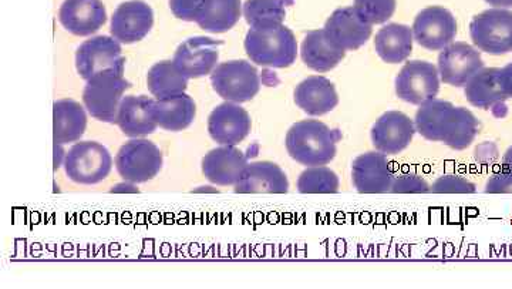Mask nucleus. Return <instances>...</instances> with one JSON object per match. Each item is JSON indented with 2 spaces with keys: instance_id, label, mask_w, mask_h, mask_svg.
Masks as SVG:
<instances>
[{
  "instance_id": "f03ea898",
  "label": "nucleus",
  "mask_w": 512,
  "mask_h": 289,
  "mask_svg": "<svg viewBox=\"0 0 512 289\" xmlns=\"http://www.w3.org/2000/svg\"><path fill=\"white\" fill-rule=\"evenodd\" d=\"M340 131L319 120H302L286 134V150L293 160L306 167L326 166L335 159Z\"/></svg>"
},
{
  "instance_id": "f704fd0d",
  "label": "nucleus",
  "mask_w": 512,
  "mask_h": 289,
  "mask_svg": "<svg viewBox=\"0 0 512 289\" xmlns=\"http://www.w3.org/2000/svg\"><path fill=\"white\" fill-rule=\"evenodd\" d=\"M485 193L512 194V146L505 153L501 170L488 178Z\"/></svg>"
},
{
  "instance_id": "7c9ffc66",
  "label": "nucleus",
  "mask_w": 512,
  "mask_h": 289,
  "mask_svg": "<svg viewBox=\"0 0 512 289\" xmlns=\"http://www.w3.org/2000/svg\"><path fill=\"white\" fill-rule=\"evenodd\" d=\"M242 13L251 28H276L286 18L285 0H247Z\"/></svg>"
},
{
  "instance_id": "473e14b6",
  "label": "nucleus",
  "mask_w": 512,
  "mask_h": 289,
  "mask_svg": "<svg viewBox=\"0 0 512 289\" xmlns=\"http://www.w3.org/2000/svg\"><path fill=\"white\" fill-rule=\"evenodd\" d=\"M396 0H355L353 8L370 25H383L396 12Z\"/></svg>"
},
{
  "instance_id": "20e7f679",
  "label": "nucleus",
  "mask_w": 512,
  "mask_h": 289,
  "mask_svg": "<svg viewBox=\"0 0 512 289\" xmlns=\"http://www.w3.org/2000/svg\"><path fill=\"white\" fill-rule=\"evenodd\" d=\"M245 50L255 65L285 69L295 63L298 43L291 29L286 26L248 30Z\"/></svg>"
},
{
  "instance_id": "2f4dec72",
  "label": "nucleus",
  "mask_w": 512,
  "mask_h": 289,
  "mask_svg": "<svg viewBox=\"0 0 512 289\" xmlns=\"http://www.w3.org/2000/svg\"><path fill=\"white\" fill-rule=\"evenodd\" d=\"M339 187V177L325 166L308 167L298 178V191L301 194H338Z\"/></svg>"
},
{
  "instance_id": "6e6552de",
  "label": "nucleus",
  "mask_w": 512,
  "mask_h": 289,
  "mask_svg": "<svg viewBox=\"0 0 512 289\" xmlns=\"http://www.w3.org/2000/svg\"><path fill=\"white\" fill-rule=\"evenodd\" d=\"M470 36L474 46L488 55L512 52V12L490 9L478 13L471 20Z\"/></svg>"
},
{
  "instance_id": "9b49d317",
  "label": "nucleus",
  "mask_w": 512,
  "mask_h": 289,
  "mask_svg": "<svg viewBox=\"0 0 512 289\" xmlns=\"http://www.w3.org/2000/svg\"><path fill=\"white\" fill-rule=\"evenodd\" d=\"M352 180L357 193H390L394 180L392 164L386 154L377 150L360 154L352 164Z\"/></svg>"
},
{
  "instance_id": "58836bf2",
  "label": "nucleus",
  "mask_w": 512,
  "mask_h": 289,
  "mask_svg": "<svg viewBox=\"0 0 512 289\" xmlns=\"http://www.w3.org/2000/svg\"><path fill=\"white\" fill-rule=\"evenodd\" d=\"M485 2L497 9L512 8V0H485Z\"/></svg>"
},
{
  "instance_id": "7ed1b4c3",
  "label": "nucleus",
  "mask_w": 512,
  "mask_h": 289,
  "mask_svg": "<svg viewBox=\"0 0 512 289\" xmlns=\"http://www.w3.org/2000/svg\"><path fill=\"white\" fill-rule=\"evenodd\" d=\"M124 66L126 59L87 80L83 103L87 112L100 122L117 123V113L123 94L130 86L124 77Z\"/></svg>"
},
{
  "instance_id": "5701e85b",
  "label": "nucleus",
  "mask_w": 512,
  "mask_h": 289,
  "mask_svg": "<svg viewBox=\"0 0 512 289\" xmlns=\"http://www.w3.org/2000/svg\"><path fill=\"white\" fill-rule=\"evenodd\" d=\"M154 100L148 96H126L121 100L117 123L120 130L131 139L153 134L157 129L153 116Z\"/></svg>"
},
{
  "instance_id": "393cba45",
  "label": "nucleus",
  "mask_w": 512,
  "mask_h": 289,
  "mask_svg": "<svg viewBox=\"0 0 512 289\" xmlns=\"http://www.w3.org/2000/svg\"><path fill=\"white\" fill-rule=\"evenodd\" d=\"M87 127L83 106L72 99L57 100L53 104V139L55 144L73 143L82 139Z\"/></svg>"
},
{
  "instance_id": "4c0bfd02",
  "label": "nucleus",
  "mask_w": 512,
  "mask_h": 289,
  "mask_svg": "<svg viewBox=\"0 0 512 289\" xmlns=\"http://www.w3.org/2000/svg\"><path fill=\"white\" fill-rule=\"evenodd\" d=\"M500 83L507 99H512V63L500 69Z\"/></svg>"
},
{
  "instance_id": "dca6fc26",
  "label": "nucleus",
  "mask_w": 512,
  "mask_h": 289,
  "mask_svg": "<svg viewBox=\"0 0 512 289\" xmlns=\"http://www.w3.org/2000/svg\"><path fill=\"white\" fill-rule=\"evenodd\" d=\"M416 126L407 114L387 112L377 120L372 129V143L377 151L386 156H396L410 146Z\"/></svg>"
},
{
  "instance_id": "f3484780",
  "label": "nucleus",
  "mask_w": 512,
  "mask_h": 289,
  "mask_svg": "<svg viewBox=\"0 0 512 289\" xmlns=\"http://www.w3.org/2000/svg\"><path fill=\"white\" fill-rule=\"evenodd\" d=\"M154 25L153 9L141 0L121 3L111 19V35L121 43L140 42Z\"/></svg>"
},
{
  "instance_id": "4be33fe9",
  "label": "nucleus",
  "mask_w": 512,
  "mask_h": 289,
  "mask_svg": "<svg viewBox=\"0 0 512 289\" xmlns=\"http://www.w3.org/2000/svg\"><path fill=\"white\" fill-rule=\"evenodd\" d=\"M296 106L308 116H323L339 104L335 84L322 76H311L296 86L293 94Z\"/></svg>"
},
{
  "instance_id": "cd10ccee",
  "label": "nucleus",
  "mask_w": 512,
  "mask_h": 289,
  "mask_svg": "<svg viewBox=\"0 0 512 289\" xmlns=\"http://www.w3.org/2000/svg\"><path fill=\"white\" fill-rule=\"evenodd\" d=\"M466 99L477 109L488 110L507 100L500 83V69L490 67L477 73L466 84Z\"/></svg>"
},
{
  "instance_id": "c85d7f7f",
  "label": "nucleus",
  "mask_w": 512,
  "mask_h": 289,
  "mask_svg": "<svg viewBox=\"0 0 512 289\" xmlns=\"http://www.w3.org/2000/svg\"><path fill=\"white\" fill-rule=\"evenodd\" d=\"M241 15V0H205L195 22L207 32L224 33L237 25Z\"/></svg>"
},
{
  "instance_id": "0eeeda50",
  "label": "nucleus",
  "mask_w": 512,
  "mask_h": 289,
  "mask_svg": "<svg viewBox=\"0 0 512 289\" xmlns=\"http://www.w3.org/2000/svg\"><path fill=\"white\" fill-rule=\"evenodd\" d=\"M116 168L128 183H147L160 174L163 153L153 141L133 139L121 146L116 156Z\"/></svg>"
},
{
  "instance_id": "aec40b11",
  "label": "nucleus",
  "mask_w": 512,
  "mask_h": 289,
  "mask_svg": "<svg viewBox=\"0 0 512 289\" xmlns=\"http://www.w3.org/2000/svg\"><path fill=\"white\" fill-rule=\"evenodd\" d=\"M59 19L73 35L90 36L106 23L107 13L101 0H64Z\"/></svg>"
},
{
  "instance_id": "c9c22d12",
  "label": "nucleus",
  "mask_w": 512,
  "mask_h": 289,
  "mask_svg": "<svg viewBox=\"0 0 512 289\" xmlns=\"http://www.w3.org/2000/svg\"><path fill=\"white\" fill-rule=\"evenodd\" d=\"M390 194H430V186L417 174H402L394 177Z\"/></svg>"
},
{
  "instance_id": "4468645a",
  "label": "nucleus",
  "mask_w": 512,
  "mask_h": 289,
  "mask_svg": "<svg viewBox=\"0 0 512 289\" xmlns=\"http://www.w3.org/2000/svg\"><path fill=\"white\" fill-rule=\"evenodd\" d=\"M220 45L221 42L205 36L185 40L175 52L174 65L187 79L210 75L217 67Z\"/></svg>"
},
{
  "instance_id": "9d476101",
  "label": "nucleus",
  "mask_w": 512,
  "mask_h": 289,
  "mask_svg": "<svg viewBox=\"0 0 512 289\" xmlns=\"http://www.w3.org/2000/svg\"><path fill=\"white\" fill-rule=\"evenodd\" d=\"M457 35V20L441 6L421 10L413 23L414 40L430 52L446 49Z\"/></svg>"
},
{
  "instance_id": "c756f323",
  "label": "nucleus",
  "mask_w": 512,
  "mask_h": 289,
  "mask_svg": "<svg viewBox=\"0 0 512 289\" xmlns=\"http://www.w3.org/2000/svg\"><path fill=\"white\" fill-rule=\"evenodd\" d=\"M147 86L157 100L180 96L187 90L188 79L171 60H163L148 70Z\"/></svg>"
},
{
  "instance_id": "e433bc0d",
  "label": "nucleus",
  "mask_w": 512,
  "mask_h": 289,
  "mask_svg": "<svg viewBox=\"0 0 512 289\" xmlns=\"http://www.w3.org/2000/svg\"><path fill=\"white\" fill-rule=\"evenodd\" d=\"M204 3L205 0H170V8L175 18L195 22Z\"/></svg>"
},
{
  "instance_id": "412c9836",
  "label": "nucleus",
  "mask_w": 512,
  "mask_h": 289,
  "mask_svg": "<svg viewBox=\"0 0 512 289\" xmlns=\"http://www.w3.org/2000/svg\"><path fill=\"white\" fill-rule=\"evenodd\" d=\"M237 194H286L289 180L285 171L271 161L248 164L244 176L234 186Z\"/></svg>"
},
{
  "instance_id": "f257e3e1",
  "label": "nucleus",
  "mask_w": 512,
  "mask_h": 289,
  "mask_svg": "<svg viewBox=\"0 0 512 289\" xmlns=\"http://www.w3.org/2000/svg\"><path fill=\"white\" fill-rule=\"evenodd\" d=\"M414 126L423 139L440 141L456 151L470 147L480 129L477 117L466 107L439 99L421 104Z\"/></svg>"
},
{
  "instance_id": "a878e982",
  "label": "nucleus",
  "mask_w": 512,
  "mask_h": 289,
  "mask_svg": "<svg viewBox=\"0 0 512 289\" xmlns=\"http://www.w3.org/2000/svg\"><path fill=\"white\" fill-rule=\"evenodd\" d=\"M413 29L400 23H390L377 32L376 53L383 62L399 65L413 52Z\"/></svg>"
},
{
  "instance_id": "2eb2a0df",
  "label": "nucleus",
  "mask_w": 512,
  "mask_h": 289,
  "mask_svg": "<svg viewBox=\"0 0 512 289\" xmlns=\"http://www.w3.org/2000/svg\"><path fill=\"white\" fill-rule=\"evenodd\" d=\"M251 116L238 103H222L215 107L208 119L212 140L222 146H237L251 133Z\"/></svg>"
},
{
  "instance_id": "72a5a7b5",
  "label": "nucleus",
  "mask_w": 512,
  "mask_h": 289,
  "mask_svg": "<svg viewBox=\"0 0 512 289\" xmlns=\"http://www.w3.org/2000/svg\"><path fill=\"white\" fill-rule=\"evenodd\" d=\"M476 184L471 183L467 178L446 174L434 181L430 187V194H476Z\"/></svg>"
},
{
  "instance_id": "a211bd4d",
  "label": "nucleus",
  "mask_w": 512,
  "mask_h": 289,
  "mask_svg": "<svg viewBox=\"0 0 512 289\" xmlns=\"http://www.w3.org/2000/svg\"><path fill=\"white\" fill-rule=\"evenodd\" d=\"M123 59L119 40L110 36H94L77 49V73L82 79L90 80L97 73L119 65Z\"/></svg>"
},
{
  "instance_id": "bb28decb",
  "label": "nucleus",
  "mask_w": 512,
  "mask_h": 289,
  "mask_svg": "<svg viewBox=\"0 0 512 289\" xmlns=\"http://www.w3.org/2000/svg\"><path fill=\"white\" fill-rule=\"evenodd\" d=\"M197 106L188 94L154 100L153 116L157 126L168 131H181L190 127L195 119Z\"/></svg>"
},
{
  "instance_id": "6ab92c4d",
  "label": "nucleus",
  "mask_w": 512,
  "mask_h": 289,
  "mask_svg": "<svg viewBox=\"0 0 512 289\" xmlns=\"http://www.w3.org/2000/svg\"><path fill=\"white\" fill-rule=\"evenodd\" d=\"M248 159L235 146H222L211 150L202 160V173L217 186H235L244 176Z\"/></svg>"
},
{
  "instance_id": "ddd939ff",
  "label": "nucleus",
  "mask_w": 512,
  "mask_h": 289,
  "mask_svg": "<svg viewBox=\"0 0 512 289\" xmlns=\"http://www.w3.org/2000/svg\"><path fill=\"white\" fill-rule=\"evenodd\" d=\"M323 30L333 45L346 52L360 49L373 35V25L366 22L353 6L336 9L326 20Z\"/></svg>"
},
{
  "instance_id": "b1692460",
  "label": "nucleus",
  "mask_w": 512,
  "mask_h": 289,
  "mask_svg": "<svg viewBox=\"0 0 512 289\" xmlns=\"http://www.w3.org/2000/svg\"><path fill=\"white\" fill-rule=\"evenodd\" d=\"M303 63L319 73L330 72L345 59L346 50L333 45L325 30H312L303 39L301 47Z\"/></svg>"
},
{
  "instance_id": "39448f33",
  "label": "nucleus",
  "mask_w": 512,
  "mask_h": 289,
  "mask_svg": "<svg viewBox=\"0 0 512 289\" xmlns=\"http://www.w3.org/2000/svg\"><path fill=\"white\" fill-rule=\"evenodd\" d=\"M111 168L113 157L96 141H80L64 157L67 177L80 186H96L109 177Z\"/></svg>"
},
{
  "instance_id": "1a4fd4ad",
  "label": "nucleus",
  "mask_w": 512,
  "mask_h": 289,
  "mask_svg": "<svg viewBox=\"0 0 512 289\" xmlns=\"http://www.w3.org/2000/svg\"><path fill=\"white\" fill-rule=\"evenodd\" d=\"M439 92V69L433 63L410 60L396 77V94L403 102L421 106L436 99Z\"/></svg>"
},
{
  "instance_id": "f8f14e48",
  "label": "nucleus",
  "mask_w": 512,
  "mask_h": 289,
  "mask_svg": "<svg viewBox=\"0 0 512 289\" xmlns=\"http://www.w3.org/2000/svg\"><path fill=\"white\" fill-rule=\"evenodd\" d=\"M484 69L483 59L473 46L456 42L441 50L439 73L444 83L453 87H466V84Z\"/></svg>"
},
{
  "instance_id": "423d86ee",
  "label": "nucleus",
  "mask_w": 512,
  "mask_h": 289,
  "mask_svg": "<svg viewBox=\"0 0 512 289\" xmlns=\"http://www.w3.org/2000/svg\"><path fill=\"white\" fill-rule=\"evenodd\" d=\"M211 83L222 99L238 104L254 99L261 89L258 70L247 60H229L215 67Z\"/></svg>"
}]
</instances>
